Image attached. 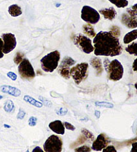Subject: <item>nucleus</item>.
Returning <instances> with one entry per match:
<instances>
[{
  "label": "nucleus",
  "mask_w": 137,
  "mask_h": 152,
  "mask_svg": "<svg viewBox=\"0 0 137 152\" xmlns=\"http://www.w3.org/2000/svg\"><path fill=\"white\" fill-rule=\"evenodd\" d=\"M8 12L12 17H17L22 14V9L16 4H13L10 6L8 8Z\"/></svg>",
  "instance_id": "17"
},
{
  "label": "nucleus",
  "mask_w": 137,
  "mask_h": 152,
  "mask_svg": "<svg viewBox=\"0 0 137 152\" xmlns=\"http://www.w3.org/2000/svg\"><path fill=\"white\" fill-rule=\"evenodd\" d=\"M126 11H127V14L130 16H137V4H134L130 8H128Z\"/></svg>",
  "instance_id": "28"
},
{
  "label": "nucleus",
  "mask_w": 137,
  "mask_h": 152,
  "mask_svg": "<svg viewBox=\"0 0 137 152\" xmlns=\"http://www.w3.org/2000/svg\"><path fill=\"white\" fill-rule=\"evenodd\" d=\"M23 100H24L26 102L30 103L31 104H32L34 107H38V108H41V107L43 106V104L42 103H40L38 101H36L35 99H34L31 96H29V95H25L24 97H23Z\"/></svg>",
  "instance_id": "20"
},
{
  "label": "nucleus",
  "mask_w": 137,
  "mask_h": 152,
  "mask_svg": "<svg viewBox=\"0 0 137 152\" xmlns=\"http://www.w3.org/2000/svg\"><path fill=\"white\" fill-rule=\"evenodd\" d=\"M63 141L56 135H52L47 139L44 144V151L46 152H60L62 150Z\"/></svg>",
  "instance_id": "7"
},
{
  "label": "nucleus",
  "mask_w": 137,
  "mask_h": 152,
  "mask_svg": "<svg viewBox=\"0 0 137 152\" xmlns=\"http://www.w3.org/2000/svg\"><path fill=\"white\" fill-rule=\"evenodd\" d=\"M74 43L86 54H90L94 50L90 39L81 34H76L74 37Z\"/></svg>",
  "instance_id": "6"
},
{
  "label": "nucleus",
  "mask_w": 137,
  "mask_h": 152,
  "mask_svg": "<svg viewBox=\"0 0 137 152\" xmlns=\"http://www.w3.org/2000/svg\"><path fill=\"white\" fill-rule=\"evenodd\" d=\"M94 52L96 56H117L122 52V47L118 38L115 37L110 32L101 31L94 36Z\"/></svg>",
  "instance_id": "1"
},
{
  "label": "nucleus",
  "mask_w": 137,
  "mask_h": 152,
  "mask_svg": "<svg viewBox=\"0 0 137 152\" xmlns=\"http://www.w3.org/2000/svg\"><path fill=\"white\" fill-rule=\"evenodd\" d=\"M23 58H24V54L22 53V52H17L14 57V61L16 64H19L23 60Z\"/></svg>",
  "instance_id": "27"
},
{
  "label": "nucleus",
  "mask_w": 137,
  "mask_h": 152,
  "mask_svg": "<svg viewBox=\"0 0 137 152\" xmlns=\"http://www.w3.org/2000/svg\"><path fill=\"white\" fill-rule=\"evenodd\" d=\"M137 39V30H133L131 32L126 34L123 39V42L125 44H130L132 42Z\"/></svg>",
  "instance_id": "18"
},
{
  "label": "nucleus",
  "mask_w": 137,
  "mask_h": 152,
  "mask_svg": "<svg viewBox=\"0 0 137 152\" xmlns=\"http://www.w3.org/2000/svg\"><path fill=\"white\" fill-rule=\"evenodd\" d=\"M110 60L107 58L104 59V66L105 70H106V71L108 69V66H109V65L110 64Z\"/></svg>",
  "instance_id": "40"
},
{
  "label": "nucleus",
  "mask_w": 137,
  "mask_h": 152,
  "mask_svg": "<svg viewBox=\"0 0 137 152\" xmlns=\"http://www.w3.org/2000/svg\"><path fill=\"white\" fill-rule=\"evenodd\" d=\"M94 115H95L97 119H99L100 117H101V112L99 111H95V112H94Z\"/></svg>",
  "instance_id": "43"
},
{
  "label": "nucleus",
  "mask_w": 137,
  "mask_h": 152,
  "mask_svg": "<svg viewBox=\"0 0 137 152\" xmlns=\"http://www.w3.org/2000/svg\"><path fill=\"white\" fill-rule=\"evenodd\" d=\"M133 70L134 72H137V58L134 60L133 64Z\"/></svg>",
  "instance_id": "41"
},
{
  "label": "nucleus",
  "mask_w": 137,
  "mask_h": 152,
  "mask_svg": "<svg viewBox=\"0 0 137 152\" xmlns=\"http://www.w3.org/2000/svg\"><path fill=\"white\" fill-rule=\"evenodd\" d=\"M1 38L4 42V54H8L14 50L17 45L16 38H15V35L12 33L3 34L1 35Z\"/></svg>",
  "instance_id": "10"
},
{
  "label": "nucleus",
  "mask_w": 137,
  "mask_h": 152,
  "mask_svg": "<svg viewBox=\"0 0 137 152\" xmlns=\"http://www.w3.org/2000/svg\"><path fill=\"white\" fill-rule=\"evenodd\" d=\"M33 151V152H36V151L43 152L44 151H43V149H41V148H39V146H37V147H36V148L33 149V151Z\"/></svg>",
  "instance_id": "42"
},
{
  "label": "nucleus",
  "mask_w": 137,
  "mask_h": 152,
  "mask_svg": "<svg viewBox=\"0 0 137 152\" xmlns=\"http://www.w3.org/2000/svg\"><path fill=\"white\" fill-rule=\"evenodd\" d=\"M125 50L128 54L137 56V42H133L126 47Z\"/></svg>",
  "instance_id": "22"
},
{
  "label": "nucleus",
  "mask_w": 137,
  "mask_h": 152,
  "mask_svg": "<svg viewBox=\"0 0 137 152\" xmlns=\"http://www.w3.org/2000/svg\"><path fill=\"white\" fill-rule=\"evenodd\" d=\"M136 139H137V137H136Z\"/></svg>",
  "instance_id": "47"
},
{
  "label": "nucleus",
  "mask_w": 137,
  "mask_h": 152,
  "mask_svg": "<svg viewBox=\"0 0 137 152\" xmlns=\"http://www.w3.org/2000/svg\"><path fill=\"white\" fill-rule=\"evenodd\" d=\"M3 47H4V42L3 40L0 38V59L4 57V52H3Z\"/></svg>",
  "instance_id": "37"
},
{
  "label": "nucleus",
  "mask_w": 137,
  "mask_h": 152,
  "mask_svg": "<svg viewBox=\"0 0 137 152\" xmlns=\"http://www.w3.org/2000/svg\"><path fill=\"white\" fill-rule=\"evenodd\" d=\"M76 61L69 56H65L58 67L59 74L66 79H70V68L75 64Z\"/></svg>",
  "instance_id": "9"
},
{
  "label": "nucleus",
  "mask_w": 137,
  "mask_h": 152,
  "mask_svg": "<svg viewBox=\"0 0 137 152\" xmlns=\"http://www.w3.org/2000/svg\"><path fill=\"white\" fill-rule=\"evenodd\" d=\"M26 115V112L23 109H20L19 112L17 115V118L18 119H23Z\"/></svg>",
  "instance_id": "35"
},
{
  "label": "nucleus",
  "mask_w": 137,
  "mask_h": 152,
  "mask_svg": "<svg viewBox=\"0 0 137 152\" xmlns=\"http://www.w3.org/2000/svg\"><path fill=\"white\" fill-rule=\"evenodd\" d=\"M39 99L42 102V104H44L45 106L50 107L52 105V103L50 101L48 100V99L44 98L43 96H39Z\"/></svg>",
  "instance_id": "32"
},
{
  "label": "nucleus",
  "mask_w": 137,
  "mask_h": 152,
  "mask_svg": "<svg viewBox=\"0 0 137 152\" xmlns=\"http://www.w3.org/2000/svg\"><path fill=\"white\" fill-rule=\"evenodd\" d=\"M83 32L84 34H86L87 36H88L90 38H94L96 36L95 30L93 28V26H91L90 23H88V24H85L82 27Z\"/></svg>",
  "instance_id": "19"
},
{
  "label": "nucleus",
  "mask_w": 137,
  "mask_h": 152,
  "mask_svg": "<svg viewBox=\"0 0 137 152\" xmlns=\"http://www.w3.org/2000/svg\"><path fill=\"white\" fill-rule=\"evenodd\" d=\"M132 149L130 151L131 152H137V142L134 141V142L132 143Z\"/></svg>",
  "instance_id": "39"
},
{
  "label": "nucleus",
  "mask_w": 137,
  "mask_h": 152,
  "mask_svg": "<svg viewBox=\"0 0 137 152\" xmlns=\"http://www.w3.org/2000/svg\"><path fill=\"white\" fill-rule=\"evenodd\" d=\"M110 143V139L104 133H101L98 135L96 140H94L91 149L94 151H101L109 145Z\"/></svg>",
  "instance_id": "11"
},
{
  "label": "nucleus",
  "mask_w": 137,
  "mask_h": 152,
  "mask_svg": "<svg viewBox=\"0 0 137 152\" xmlns=\"http://www.w3.org/2000/svg\"><path fill=\"white\" fill-rule=\"evenodd\" d=\"M55 111H56V113L60 116H64L68 113V109L66 108H58L56 109Z\"/></svg>",
  "instance_id": "30"
},
{
  "label": "nucleus",
  "mask_w": 137,
  "mask_h": 152,
  "mask_svg": "<svg viewBox=\"0 0 137 152\" xmlns=\"http://www.w3.org/2000/svg\"><path fill=\"white\" fill-rule=\"evenodd\" d=\"M86 141H87L86 137L83 134H82L81 135H80V137L77 139V140H76L74 143H73L72 145H71V148L82 145V144L85 143Z\"/></svg>",
  "instance_id": "25"
},
{
  "label": "nucleus",
  "mask_w": 137,
  "mask_h": 152,
  "mask_svg": "<svg viewBox=\"0 0 137 152\" xmlns=\"http://www.w3.org/2000/svg\"><path fill=\"white\" fill-rule=\"evenodd\" d=\"M103 152H117V149H115L114 146L113 145H108L107 147H106L104 149H102Z\"/></svg>",
  "instance_id": "34"
},
{
  "label": "nucleus",
  "mask_w": 137,
  "mask_h": 152,
  "mask_svg": "<svg viewBox=\"0 0 137 152\" xmlns=\"http://www.w3.org/2000/svg\"><path fill=\"white\" fill-rule=\"evenodd\" d=\"M4 126L6 127V128H10L11 127V126H10V125H6V124H5Z\"/></svg>",
  "instance_id": "44"
},
{
  "label": "nucleus",
  "mask_w": 137,
  "mask_h": 152,
  "mask_svg": "<svg viewBox=\"0 0 137 152\" xmlns=\"http://www.w3.org/2000/svg\"><path fill=\"white\" fill-rule=\"evenodd\" d=\"M7 76L10 78V79H12V80H15L17 79V75L15 74V73L13 72H9L7 74Z\"/></svg>",
  "instance_id": "38"
},
{
  "label": "nucleus",
  "mask_w": 137,
  "mask_h": 152,
  "mask_svg": "<svg viewBox=\"0 0 137 152\" xmlns=\"http://www.w3.org/2000/svg\"><path fill=\"white\" fill-rule=\"evenodd\" d=\"M1 90L3 93L8 94L12 96H15L17 97L21 95V91L20 89H18L15 87H13L11 86H7V85H3L1 86Z\"/></svg>",
  "instance_id": "16"
},
{
  "label": "nucleus",
  "mask_w": 137,
  "mask_h": 152,
  "mask_svg": "<svg viewBox=\"0 0 137 152\" xmlns=\"http://www.w3.org/2000/svg\"><path fill=\"white\" fill-rule=\"evenodd\" d=\"M88 64L87 62L76 64V66L71 68L70 77H72L74 82L79 85L82 81L85 80L88 77Z\"/></svg>",
  "instance_id": "3"
},
{
  "label": "nucleus",
  "mask_w": 137,
  "mask_h": 152,
  "mask_svg": "<svg viewBox=\"0 0 137 152\" xmlns=\"http://www.w3.org/2000/svg\"><path fill=\"white\" fill-rule=\"evenodd\" d=\"M121 22L128 28L134 29L137 28V18L136 16H130L128 14H123Z\"/></svg>",
  "instance_id": "12"
},
{
  "label": "nucleus",
  "mask_w": 137,
  "mask_h": 152,
  "mask_svg": "<svg viewBox=\"0 0 137 152\" xmlns=\"http://www.w3.org/2000/svg\"><path fill=\"white\" fill-rule=\"evenodd\" d=\"M37 121H38V119H37L36 117H34V116L31 117L28 120V125H30V127L36 126L37 124Z\"/></svg>",
  "instance_id": "33"
},
{
  "label": "nucleus",
  "mask_w": 137,
  "mask_h": 152,
  "mask_svg": "<svg viewBox=\"0 0 137 152\" xmlns=\"http://www.w3.org/2000/svg\"><path fill=\"white\" fill-rule=\"evenodd\" d=\"M90 64L96 70V76H101L103 72V65L102 63V60L99 58H93L90 60Z\"/></svg>",
  "instance_id": "14"
},
{
  "label": "nucleus",
  "mask_w": 137,
  "mask_h": 152,
  "mask_svg": "<svg viewBox=\"0 0 137 152\" xmlns=\"http://www.w3.org/2000/svg\"><path fill=\"white\" fill-rule=\"evenodd\" d=\"M64 125L65 128H66L68 130H71V131H74L76 129V127L74 126V125H72L71 124H70V123L68 122H64Z\"/></svg>",
  "instance_id": "36"
},
{
  "label": "nucleus",
  "mask_w": 137,
  "mask_h": 152,
  "mask_svg": "<svg viewBox=\"0 0 137 152\" xmlns=\"http://www.w3.org/2000/svg\"><path fill=\"white\" fill-rule=\"evenodd\" d=\"M99 12L103 15L105 19L109 20H113L116 18L117 15V11L113 7H109V8H105L101 10Z\"/></svg>",
  "instance_id": "15"
},
{
  "label": "nucleus",
  "mask_w": 137,
  "mask_h": 152,
  "mask_svg": "<svg viewBox=\"0 0 137 152\" xmlns=\"http://www.w3.org/2000/svg\"><path fill=\"white\" fill-rule=\"evenodd\" d=\"M74 151L76 152L80 151V152H88V151H91V148H89L88 146L87 145H83L82 147H80V148H76L74 149Z\"/></svg>",
  "instance_id": "31"
},
{
  "label": "nucleus",
  "mask_w": 137,
  "mask_h": 152,
  "mask_svg": "<svg viewBox=\"0 0 137 152\" xmlns=\"http://www.w3.org/2000/svg\"><path fill=\"white\" fill-rule=\"evenodd\" d=\"M60 60L59 51L55 50L44 56L40 60L42 69L46 72H52L57 69Z\"/></svg>",
  "instance_id": "2"
},
{
  "label": "nucleus",
  "mask_w": 137,
  "mask_h": 152,
  "mask_svg": "<svg viewBox=\"0 0 137 152\" xmlns=\"http://www.w3.org/2000/svg\"><path fill=\"white\" fill-rule=\"evenodd\" d=\"M81 18L84 22L90 24H96L101 19L100 14L93 7L84 6L81 11Z\"/></svg>",
  "instance_id": "8"
},
{
  "label": "nucleus",
  "mask_w": 137,
  "mask_h": 152,
  "mask_svg": "<svg viewBox=\"0 0 137 152\" xmlns=\"http://www.w3.org/2000/svg\"><path fill=\"white\" fill-rule=\"evenodd\" d=\"M3 99V96L0 95V99Z\"/></svg>",
  "instance_id": "46"
},
{
  "label": "nucleus",
  "mask_w": 137,
  "mask_h": 152,
  "mask_svg": "<svg viewBox=\"0 0 137 152\" xmlns=\"http://www.w3.org/2000/svg\"><path fill=\"white\" fill-rule=\"evenodd\" d=\"M81 133L82 134H83L85 136L87 140H88L90 141H94V140H95V137H94V135L88 129L83 128V129H82L81 130Z\"/></svg>",
  "instance_id": "24"
},
{
  "label": "nucleus",
  "mask_w": 137,
  "mask_h": 152,
  "mask_svg": "<svg viewBox=\"0 0 137 152\" xmlns=\"http://www.w3.org/2000/svg\"><path fill=\"white\" fill-rule=\"evenodd\" d=\"M134 87H135V88L136 89V91H137V82L134 84Z\"/></svg>",
  "instance_id": "45"
},
{
  "label": "nucleus",
  "mask_w": 137,
  "mask_h": 152,
  "mask_svg": "<svg viewBox=\"0 0 137 152\" xmlns=\"http://www.w3.org/2000/svg\"><path fill=\"white\" fill-rule=\"evenodd\" d=\"M95 104L97 107H106V108H113V104L110 103H106V102H98L97 101L95 103Z\"/></svg>",
  "instance_id": "29"
},
{
  "label": "nucleus",
  "mask_w": 137,
  "mask_h": 152,
  "mask_svg": "<svg viewBox=\"0 0 137 152\" xmlns=\"http://www.w3.org/2000/svg\"><path fill=\"white\" fill-rule=\"evenodd\" d=\"M4 109L5 111L7 113H11L15 109V105L13 101L11 100L6 101V103H4Z\"/></svg>",
  "instance_id": "23"
},
{
  "label": "nucleus",
  "mask_w": 137,
  "mask_h": 152,
  "mask_svg": "<svg viewBox=\"0 0 137 152\" xmlns=\"http://www.w3.org/2000/svg\"><path fill=\"white\" fill-rule=\"evenodd\" d=\"M106 72L109 74V78L110 80L118 81L122 79L123 77V66L118 60H113L110 62Z\"/></svg>",
  "instance_id": "4"
},
{
  "label": "nucleus",
  "mask_w": 137,
  "mask_h": 152,
  "mask_svg": "<svg viewBox=\"0 0 137 152\" xmlns=\"http://www.w3.org/2000/svg\"><path fill=\"white\" fill-rule=\"evenodd\" d=\"M112 4L115 5L118 8H124L128 5L127 0H109Z\"/></svg>",
  "instance_id": "21"
},
{
  "label": "nucleus",
  "mask_w": 137,
  "mask_h": 152,
  "mask_svg": "<svg viewBox=\"0 0 137 152\" xmlns=\"http://www.w3.org/2000/svg\"><path fill=\"white\" fill-rule=\"evenodd\" d=\"M18 72L22 79L31 80L36 77V73L30 60L23 58L22 62L18 64Z\"/></svg>",
  "instance_id": "5"
},
{
  "label": "nucleus",
  "mask_w": 137,
  "mask_h": 152,
  "mask_svg": "<svg viewBox=\"0 0 137 152\" xmlns=\"http://www.w3.org/2000/svg\"><path fill=\"white\" fill-rule=\"evenodd\" d=\"M110 32L115 37L118 38L120 36V30L119 27L117 26H113L110 29Z\"/></svg>",
  "instance_id": "26"
},
{
  "label": "nucleus",
  "mask_w": 137,
  "mask_h": 152,
  "mask_svg": "<svg viewBox=\"0 0 137 152\" xmlns=\"http://www.w3.org/2000/svg\"><path fill=\"white\" fill-rule=\"evenodd\" d=\"M49 127L52 132L59 135H64L65 133V127L64 124L60 120H56L51 122L49 124Z\"/></svg>",
  "instance_id": "13"
}]
</instances>
